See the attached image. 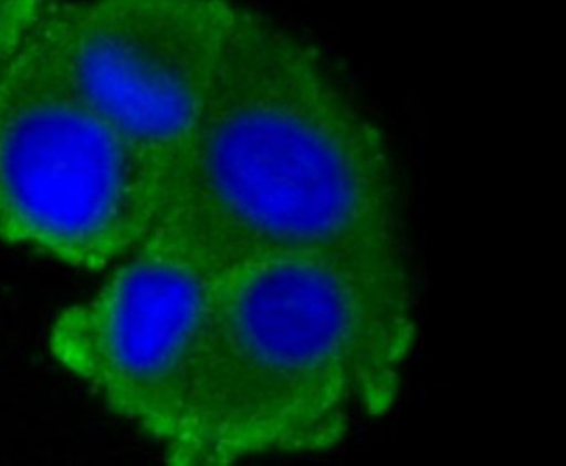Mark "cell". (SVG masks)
<instances>
[{
    "instance_id": "1",
    "label": "cell",
    "mask_w": 566,
    "mask_h": 466,
    "mask_svg": "<svg viewBox=\"0 0 566 466\" xmlns=\"http://www.w3.org/2000/svg\"><path fill=\"white\" fill-rule=\"evenodd\" d=\"M147 236L213 278L283 257L411 277L386 136L314 45L241 4Z\"/></svg>"
},
{
    "instance_id": "2",
    "label": "cell",
    "mask_w": 566,
    "mask_h": 466,
    "mask_svg": "<svg viewBox=\"0 0 566 466\" xmlns=\"http://www.w3.org/2000/svg\"><path fill=\"white\" fill-rule=\"evenodd\" d=\"M415 339L411 277L321 257L214 278L166 459L223 466L329 449L395 404Z\"/></svg>"
},
{
    "instance_id": "3",
    "label": "cell",
    "mask_w": 566,
    "mask_h": 466,
    "mask_svg": "<svg viewBox=\"0 0 566 466\" xmlns=\"http://www.w3.org/2000/svg\"><path fill=\"white\" fill-rule=\"evenodd\" d=\"M159 182L66 77L42 23L0 90V240L78 269L117 265L147 238Z\"/></svg>"
},
{
    "instance_id": "4",
    "label": "cell",
    "mask_w": 566,
    "mask_h": 466,
    "mask_svg": "<svg viewBox=\"0 0 566 466\" xmlns=\"http://www.w3.org/2000/svg\"><path fill=\"white\" fill-rule=\"evenodd\" d=\"M235 0L53 2L44 29L66 77L160 177L198 121Z\"/></svg>"
},
{
    "instance_id": "5",
    "label": "cell",
    "mask_w": 566,
    "mask_h": 466,
    "mask_svg": "<svg viewBox=\"0 0 566 466\" xmlns=\"http://www.w3.org/2000/svg\"><path fill=\"white\" fill-rule=\"evenodd\" d=\"M213 280L147 236L95 298L56 318L51 355L117 416L165 446L184 408Z\"/></svg>"
},
{
    "instance_id": "6",
    "label": "cell",
    "mask_w": 566,
    "mask_h": 466,
    "mask_svg": "<svg viewBox=\"0 0 566 466\" xmlns=\"http://www.w3.org/2000/svg\"><path fill=\"white\" fill-rule=\"evenodd\" d=\"M54 0H0V90L44 23Z\"/></svg>"
}]
</instances>
